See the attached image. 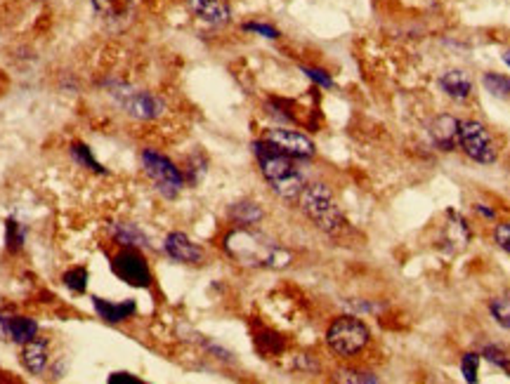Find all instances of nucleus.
Instances as JSON below:
<instances>
[{
    "instance_id": "f257e3e1",
    "label": "nucleus",
    "mask_w": 510,
    "mask_h": 384,
    "mask_svg": "<svg viewBox=\"0 0 510 384\" xmlns=\"http://www.w3.org/2000/svg\"><path fill=\"white\" fill-rule=\"evenodd\" d=\"M223 248L239 267L249 269H287L293 262L291 250L253 227H234L223 238Z\"/></svg>"
},
{
    "instance_id": "f03ea898",
    "label": "nucleus",
    "mask_w": 510,
    "mask_h": 384,
    "mask_svg": "<svg viewBox=\"0 0 510 384\" xmlns=\"http://www.w3.org/2000/svg\"><path fill=\"white\" fill-rule=\"evenodd\" d=\"M253 151L255 158H258V165H260L262 180L268 182L269 189L281 201H298L303 189H305V177L296 165V158L277 151L265 139L255 142Z\"/></svg>"
},
{
    "instance_id": "7ed1b4c3",
    "label": "nucleus",
    "mask_w": 510,
    "mask_h": 384,
    "mask_svg": "<svg viewBox=\"0 0 510 384\" xmlns=\"http://www.w3.org/2000/svg\"><path fill=\"white\" fill-rule=\"evenodd\" d=\"M300 210H303V215H305L319 231L329 236H338L345 229V224H348L336 196L331 192V186L323 184V182L305 184V189L300 193Z\"/></svg>"
},
{
    "instance_id": "20e7f679",
    "label": "nucleus",
    "mask_w": 510,
    "mask_h": 384,
    "mask_svg": "<svg viewBox=\"0 0 510 384\" xmlns=\"http://www.w3.org/2000/svg\"><path fill=\"white\" fill-rule=\"evenodd\" d=\"M371 342L367 323L357 317H338L326 328V344L341 359H355Z\"/></svg>"
},
{
    "instance_id": "39448f33",
    "label": "nucleus",
    "mask_w": 510,
    "mask_h": 384,
    "mask_svg": "<svg viewBox=\"0 0 510 384\" xmlns=\"http://www.w3.org/2000/svg\"><path fill=\"white\" fill-rule=\"evenodd\" d=\"M140 158H142L144 174L150 177L156 192L161 193L163 199H178L185 189V174L180 173V167L175 165L168 156L159 154L154 149H144Z\"/></svg>"
},
{
    "instance_id": "423d86ee",
    "label": "nucleus",
    "mask_w": 510,
    "mask_h": 384,
    "mask_svg": "<svg viewBox=\"0 0 510 384\" xmlns=\"http://www.w3.org/2000/svg\"><path fill=\"white\" fill-rule=\"evenodd\" d=\"M459 147L470 161L479 163V165H492L498 158V149L492 132L487 130L479 121H460Z\"/></svg>"
},
{
    "instance_id": "0eeeda50",
    "label": "nucleus",
    "mask_w": 510,
    "mask_h": 384,
    "mask_svg": "<svg viewBox=\"0 0 510 384\" xmlns=\"http://www.w3.org/2000/svg\"><path fill=\"white\" fill-rule=\"evenodd\" d=\"M112 94L125 113L135 121H154L166 113V102L147 90H132L125 85H112Z\"/></svg>"
},
{
    "instance_id": "6e6552de",
    "label": "nucleus",
    "mask_w": 510,
    "mask_h": 384,
    "mask_svg": "<svg viewBox=\"0 0 510 384\" xmlns=\"http://www.w3.org/2000/svg\"><path fill=\"white\" fill-rule=\"evenodd\" d=\"M112 272L116 279L132 288H150L151 285V269L144 260V255L137 248H121V253L114 255Z\"/></svg>"
},
{
    "instance_id": "1a4fd4ad",
    "label": "nucleus",
    "mask_w": 510,
    "mask_h": 384,
    "mask_svg": "<svg viewBox=\"0 0 510 384\" xmlns=\"http://www.w3.org/2000/svg\"><path fill=\"white\" fill-rule=\"evenodd\" d=\"M262 139L281 154L296 158V161H310L312 156L317 154V147L310 137L298 130H288V128H269V130H265Z\"/></svg>"
},
{
    "instance_id": "9d476101",
    "label": "nucleus",
    "mask_w": 510,
    "mask_h": 384,
    "mask_svg": "<svg viewBox=\"0 0 510 384\" xmlns=\"http://www.w3.org/2000/svg\"><path fill=\"white\" fill-rule=\"evenodd\" d=\"M189 13L205 26H227L232 22L230 0H185Z\"/></svg>"
},
{
    "instance_id": "9b49d317",
    "label": "nucleus",
    "mask_w": 510,
    "mask_h": 384,
    "mask_svg": "<svg viewBox=\"0 0 510 384\" xmlns=\"http://www.w3.org/2000/svg\"><path fill=\"white\" fill-rule=\"evenodd\" d=\"M163 250H166L170 260L180 262V264H201V262H204V248L196 246V243H194L187 234H182V231H173V234L166 236Z\"/></svg>"
},
{
    "instance_id": "f8f14e48",
    "label": "nucleus",
    "mask_w": 510,
    "mask_h": 384,
    "mask_svg": "<svg viewBox=\"0 0 510 384\" xmlns=\"http://www.w3.org/2000/svg\"><path fill=\"white\" fill-rule=\"evenodd\" d=\"M97 17L109 26H125L135 14V0H90Z\"/></svg>"
},
{
    "instance_id": "ddd939ff",
    "label": "nucleus",
    "mask_w": 510,
    "mask_h": 384,
    "mask_svg": "<svg viewBox=\"0 0 510 384\" xmlns=\"http://www.w3.org/2000/svg\"><path fill=\"white\" fill-rule=\"evenodd\" d=\"M19 361L24 366L26 372L32 375H41V372L48 368L50 363V352H48V340H41V337H33L32 342L22 344V353H19Z\"/></svg>"
},
{
    "instance_id": "4468645a",
    "label": "nucleus",
    "mask_w": 510,
    "mask_h": 384,
    "mask_svg": "<svg viewBox=\"0 0 510 384\" xmlns=\"http://www.w3.org/2000/svg\"><path fill=\"white\" fill-rule=\"evenodd\" d=\"M93 307H95V311H97V317H100L105 323H112V326H116V323L128 321V318H131L132 314H135V311H137L135 299H123V302H109V299L97 298V295H95V298H93Z\"/></svg>"
},
{
    "instance_id": "2eb2a0df",
    "label": "nucleus",
    "mask_w": 510,
    "mask_h": 384,
    "mask_svg": "<svg viewBox=\"0 0 510 384\" xmlns=\"http://www.w3.org/2000/svg\"><path fill=\"white\" fill-rule=\"evenodd\" d=\"M109 234H112V238L119 243L121 248H151L147 234L132 222H112L109 224Z\"/></svg>"
},
{
    "instance_id": "dca6fc26",
    "label": "nucleus",
    "mask_w": 510,
    "mask_h": 384,
    "mask_svg": "<svg viewBox=\"0 0 510 384\" xmlns=\"http://www.w3.org/2000/svg\"><path fill=\"white\" fill-rule=\"evenodd\" d=\"M459 123L454 116H437L430 125V135H433V142L440 147L442 151H451L456 149V144H459Z\"/></svg>"
},
{
    "instance_id": "f3484780",
    "label": "nucleus",
    "mask_w": 510,
    "mask_h": 384,
    "mask_svg": "<svg viewBox=\"0 0 510 384\" xmlns=\"http://www.w3.org/2000/svg\"><path fill=\"white\" fill-rule=\"evenodd\" d=\"M440 87H442L451 100L463 102L473 93V81H470V76H468L466 71L454 68V71H447V74L440 78Z\"/></svg>"
},
{
    "instance_id": "a211bd4d",
    "label": "nucleus",
    "mask_w": 510,
    "mask_h": 384,
    "mask_svg": "<svg viewBox=\"0 0 510 384\" xmlns=\"http://www.w3.org/2000/svg\"><path fill=\"white\" fill-rule=\"evenodd\" d=\"M262 218H265V212L255 201H239L230 208V219L237 227H255L262 222Z\"/></svg>"
},
{
    "instance_id": "6ab92c4d",
    "label": "nucleus",
    "mask_w": 510,
    "mask_h": 384,
    "mask_svg": "<svg viewBox=\"0 0 510 384\" xmlns=\"http://www.w3.org/2000/svg\"><path fill=\"white\" fill-rule=\"evenodd\" d=\"M33 337H38V323L32 317H14L10 318V342L14 344H26Z\"/></svg>"
},
{
    "instance_id": "aec40b11",
    "label": "nucleus",
    "mask_w": 510,
    "mask_h": 384,
    "mask_svg": "<svg viewBox=\"0 0 510 384\" xmlns=\"http://www.w3.org/2000/svg\"><path fill=\"white\" fill-rule=\"evenodd\" d=\"M68 154H71V158H74L78 165H83L86 170H90V173L95 174H106L105 165H102L97 158L93 156V151H90V147H86V144H71V149H68Z\"/></svg>"
},
{
    "instance_id": "412c9836",
    "label": "nucleus",
    "mask_w": 510,
    "mask_h": 384,
    "mask_svg": "<svg viewBox=\"0 0 510 384\" xmlns=\"http://www.w3.org/2000/svg\"><path fill=\"white\" fill-rule=\"evenodd\" d=\"M26 243V227L22 222H17L14 218H10L5 222V246L10 253H19L24 248Z\"/></svg>"
},
{
    "instance_id": "4be33fe9",
    "label": "nucleus",
    "mask_w": 510,
    "mask_h": 384,
    "mask_svg": "<svg viewBox=\"0 0 510 384\" xmlns=\"http://www.w3.org/2000/svg\"><path fill=\"white\" fill-rule=\"evenodd\" d=\"M482 85L492 97H498V100H510V78L508 76L501 74H485L482 78Z\"/></svg>"
},
{
    "instance_id": "5701e85b",
    "label": "nucleus",
    "mask_w": 510,
    "mask_h": 384,
    "mask_svg": "<svg viewBox=\"0 0 510 384\" xmlns=\"http://www.w3.org/2000/svg\"><path fill=\"white\" fill-rule=\"evenodd\" d=\"M87 281H90V276H87L86 267H71L64 273V285L71 292H78V295H83L87 290Z\"/></svg>"
},
{
    "instance_id": "b1692460",
    "label": "nucleus",
    "mask_w": 510,
    "mask_h": 384,
    "mask_svg": "<svg viewBox=\"0 0 510 384\" xmlns=\"http://www.w3.org/2000/svg\"><path fill=\"white\" fill-rule=\"evenodd\" d=\"M489 311H492L494 321L498 326H504V328L510 330V295H504V298H494L489 302Z\"/></svg>"
},
{
    "instance_id": "393cba45",
    "label": "nucleus",
    "mask_w": 510,
    "mask_h": 384,
    "mask_svg": "<svg viewBox=\"0 0 510 384\" xmlns=\"http://www.w3.org/2000/svg\"><path fill=\"white\" fill-rule=\"evenodd\" d=\"M479 359H482V353H473V352H468L466 356L460 359V372H463V378H466L468 384L478 382Z\"/></svg>"
},
{
    "instance_id": "a878e982",
    "label": "nucleus",
    "mask_w": 510,
    "mask_h": 384,
    "mask_svg": "<svg viewBox=\"0 0 510 384\" xmlns=\"http://www.w3.org/2000/svg\"><path fill=\"white\" fill-rule=\"evenodd\" d=\"M336 380H338V382H355V384H376V382H378V378H376V375H371V372H364V371H338Z\"/></svg>"
},
{
    "instance_id": "bb28decb",
    "label": "nucleus",
    "mask_w": 510,
    "mask_h": 384,
    "mask_svg": "<svg viewBox=\"0 0 510 384\" xmlns=\"http://www.w3.org/2000/svg\"><path fill=\"white\" fill-rule=\"evenodd\" d=\"M482 356H485L489 363H494L496 368H501L504 372H508L510 375V356L505 352H501L498 347H487L485 352H482Z\"/></svg>"
},
{
    "instance_id": "cd10ccee",
    "label": "nucleus",
    "mask_w": 510,
    "mask_h": 384,
    "mask_svg": "<svg viewBox=\"0 0 510 384\" xmlns=\"http://www.w3.org/2000/svg\"><path fill=\"white\" fill-rule=\"evenodd\" d=\"M243 31H249V33H258V36H262V38H269V40H277V38L281 36L274 26H269V24H260V22H249V24H243Z\"/></svg>"
},
{
    "instance_id": "c85d7f7f",
    "label": "nucleus",
    "mask_w": 510,
    "mask_h": 384,
    "mask_svg": "<svg viewBox=\"0 0 510 384\" xmlns=\"http://www.w3.org/2000/svg\"><path fill=\"white\" fill-rule=\"evenodd\" d=\"M303 74H305L312 83H317L319 87H326V90H329V87H333V78H331L326 71H322V68L303 67Z\"/></svg>"
},
{
    "instance_id": "c756f323",
    "label": "nucleus",
    "mask_w": 510,
    "mask_h": 384,
    "mask_svg": "<svg viewBox=\"0 0 510 384\" xmlns=\"http://www.w3.org/2000/svg\"><path fill=\"white\" fill-rule=\"evenodd\" d=\"M494 241L501 250L510 255V222H501L496 224V229H494Z\"/></svg>"
},
{
    "instance_id": "7c9ffc66",
    "label": "nucleus",
    "mask_w": 510,
    "mask_h": 384,
    "mask_svg": "<svg viewBox=\"0 0 510 384\" xmlns=\"http://www.w3.org/2000/svg\"><path fill=\"white\" fill-rule=\"evenodd\" d=\"M109 384H142V380L135 378L132 372H112L109 378H106Z\"/></svg>"
},
{
    "instance_id": "2f4dec72",
    "label": "nucleus",
    "mask_w": 510,
    "mask_h": 384,
    "mask_svg": "<svg viewBox=\"0 0 510 384\" xmlns=\"http://www.w3.org/2000/svg\"><path fill=\"white\" fill-rule=\"evenodd\" d=\"M10 318L13 314L0 311V342H10Z\"/></svg>"
},
{
    "instance_id": "473e14b6",
    "label": "nucleus",
    "mask_w": 510,
    "mask_h": 384,
    "mask_svg": "<svg viewBox=\"0 0 510 384\" xmlns=\"http://www.w3.org/2000/svg\"><path fill=\"white\" fill-rule=\"evenodd\" d=\"M504 62H505V64H508V67H510V50H508V52H505V55H504Z\"/></svg>"
}]
</instances>
